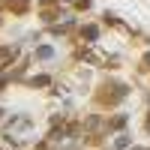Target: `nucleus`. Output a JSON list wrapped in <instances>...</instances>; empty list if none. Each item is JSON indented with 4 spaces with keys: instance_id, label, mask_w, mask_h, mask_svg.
Instances as JSON below:
<instances>
[{
    "instance_id": "obj_1",
    "label": "nucleus",
    "mask_w": 150,
    "mask_h": 150,
    "mask_svg": "<svg viewBox=\"0 0 150 150\" xmlns=\"http://www.w3.org/2000/svg\"><path fill=\"white\" fill-rule=\"evenodd\" d=\"M36 57H42V60H48V57H54V51L48 45H42V48H36Z\"/></svg>"
},
{
    "instance_id": "obj_2",
    "label": "nucleus",
    "mask_w": 150,
    "mask_h": 150,
    "mask_svg": "<svg viewBox=\"0 0 150 150\" xmlns=\"http://www.w3.org/2000/svg\"><path fill=\"white\" fill-rule=\"evenodd\" d=\"M84 36H87V39H96V36H99V30L90 24V27H84Z\"/></svg>"
},
{
    "instance_id": "obj_3",
    "label": "nucleus",
    "mask_w": 150,
    "mask_h": 150,
    "mask_svg": "<svg viewBox=\"0 0 150 150\" xmlns=\"http://www.w3.org/2000/svg\"><path fill=\"white\" fill-rule=\"evenodd\" d=\"M12 6H15L18 12H24V9H27V0H15V3H12Z\"/></svg>"
},
{
    "instance_id": "obj_4",
    "label": "nucleus",
    "mask_w": 150,
    "mask_h": 150,
    "mask_svg": "<svg viewBox=\"0 0 150 150\" xmlns=\"http://www.w3.org/2000/svg\"><path fill=\"white\" fill-rule=\"evenodd\" d=\"M75 6H78V9H87V6H90V0H75Z\"/></svg>"
},
{
    "instance_id": "obj_5",
    "label": "nucleus",
    "mask_w": 150,
    "mask_h": 150,
    "mask_svg": "<svg viewBox=\"0 0 150 150\" xmlns=\"http://www.w3.org/2000/svg\"><path fill=\"white\" fill-rule=\"evenodd\" d=\"M3 84H6V75H0V90H3Z\"/></svg>"
},
{
    "instance_id": "obj_6",
    "label": "nucleus",
    "mask_w": 150,
    "mask_h": 150,
    "mask_svg": "<svg viewBox=\"0 0 150 150\" xmlns=\"http://www.w3.org/2000/svg\"><path fill=\"white\" fill-rule=\"evenodd\" d=\"M135 150H141V147H135Z\"/></svg>"
},
{
    "instance_id": "obj_7",
    "label": "nucleus",
    "mask_w": 150,
    "mask_h": 150,
    "mask_svg": "<svg viewBox=\"0 0 150 150\" xmlns=\"http://www.w3.org/2000/svg\"><path fill=\"white\" fill-rule=\"evenodd\" d=\"M0 114H3V111H0Z\"/></svg>"
}]
</instances>
